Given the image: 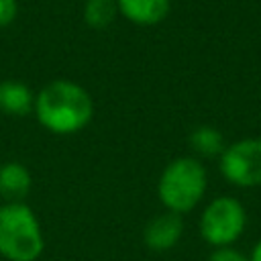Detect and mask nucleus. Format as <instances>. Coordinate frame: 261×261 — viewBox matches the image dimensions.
<instances>
[{"instance_id": "11", "label": "nucleus", "mask_w": 261, "mask_h": 261, "mask_svg": "<svg viewBox=\"0 0 261 261\" xmlns=\"http://www.w3.org/2000/svg\"><path fill=\"white\" fill-rule=\"evenodd\" d=\"M118 16L116 0H86L84 4V20L90 29L102 31L108 29Z\"/></svg>"}, {"instance_id": "14", "label": "nucleus", "mask_w": 261, "mask_h": 261, "mask_svg": "<svg viewBox=\"0 0 261 261\" xmlns=\"http://www.w3.org/2000/svg\"><path fill=\"white\" fill-rule=\"evenodd\" d=\"M249 261H261V241L253 247V251H251V257H249Z\"/></svg>"}, {"instance_id": "8", "label": "nucleus", "mask_w": 261, "mask_h": 261, "mask_svg": "<svg viewBox=\"0 0 261 261\" xmlns=\"http://www.w3.org/2000/svg\"><path fill=\"white\" fill-rule=\"evenodd\" d=\"M35 108L33 90L18 80L0 82V112L10 116H27Z\"/></svg>"}, {"instance_id": "10", "label": "nucleus", "mask_w": 261, "mask_h": 261, "mask_svg": "<svg viewBox=\"0 0 261 261\" xmlns=\"http://www.w3.org/2000/svg\"><path fill=\"white\" fill-rule=\"evenodd\" d=\"M190 147L200 157H220L224 151L222 133L212 126H198L190 135Z\"/></svg>"}, {"instance_id": "6", "label": "nucleus", "mask_w": 261, "mask_h": 261, "mask_svg": "<svg viewBox=\"0 0 261 261\" xmlns=\"http://www.w3.org/2000/svg\"><path fill=\"white\" fill-rule=\"evenodd\" d=\"M181 232H184L181 214L165 210L147 222L143 230V241L151 251H167L177 245Z\"/></svg>"}, {"instance_id": "12", "label": "nucleus", "mask_w": 261, "mask_h": 261, "mask_svg": "<svg viewBox=\"0 0 261 261\" xmlns=\"http://www.w3.org/2000/svg\"><path fill=\"white\" fill-rule=\"evenodd\" d=\"M16 14H18V2L16 0H0V29L12 24Z\"/></svg>"}, {"instance_id": "1", "label": "nucleus", "mask_w": 261, "mask_h": 261, "mask_svg": "<svg viewBox=\"0 0 261 261\" xmlns=\"http://www.w3.org/2000/svg\"><path fill=\"white\" fill-rule=\"evenodd\" d=\"M33 112L49 133L73 135L90 124L94 102L84 86L69 80H53L35 94Z\"/></svg>"}, {"instance_id": "3", "label": "nucleus", "mask_w": 261, "mask_h": 261, "mask_svg": "<svg viewBox=\"0 0 261 261\" xmlns=\"http://www.w3.org/2000/svg\"><path fill=\"white\" fill-rule=\"evenodd\" d=\"M206 169L196 157H177L165 165L157 184V196L165 210L186 214L200 204L206 192Z\"/></svg>"}, {"instance_id": "4", "label": "nucleus", "mask_w": 261, "mask_h": 261, "mask_svg": "<svg viewBox=\"0 0 261 261\" xmlns=\"http://www.w3.org/2000/svg\"><path fill=\"white\" fill-rule=\"evenodd\" d=\"M247 212L243 204L232 196L214 198L200 216V234L202 239L220 249L232 245L245 230Z\"/></svg>"}, {"instance_id": "2", "label": "nucleus", "mask_w": 261, "mask_h": 261, "mask_svg": "<svg viewBox=\"0 0 261 261\" xmlns=\"http://www.w3.org/2000/svg\"><path fill=\"white\" fill-rule=\"evenodd\" d=\"M45 249L37 214L24 202L0 206V257L6 261H37Z\"/></svg>"}, {"instance_id": "7", "label": "nucleus", "mask_w": 261, "mask_h": 261, "mask_svg": "<svg viewBox=\"0 0 261 261\" xmlns=\"http://www.w3.org/2000/svg\"><path fill=\"white\" fill-rule=\"evenodd\" d=\"M118 14L139 27L159 24L171 8V0H116Z\"/></svg>"}, {"instance_id": "13", "label": "nucleus", "mask_w": 261, "mask_h": 261, "mask_svg": "<svg viewBox=\"0 0 261 261\" xmlns=\"http://www.w3.org/2000/svg\"><path fill=\"white\" fill-rule=\"evenodd\" d=\"M208 261H249V259L243 257L239 251H234V249H230V247H220V249H216V251L210 255Z\"/></svg>"}, {"instance_id": "5", "label": "nucleus", "mask_w": 261, "mask_h": 261, "mask_svg": "<svg viewBox=\"0 0 261 261\" xmlns=\"http://www.w3.org/2000/svg\"><path fill=\"white\" fill-rule=\"evenodd\" d=\"M218 165L224 179L239 188L261 186V139H241L224 147Z\"/></svg>"}, {"instance_id": "9", "label": "nucleus", "mask_w": 261, "mask_h": 261, "mask_svg": "<svg viewBox=\"0 0 261 261\" xmlns=\"http://www.w3.org/2000/svg\"><path fill=\"white\" fill-rule=\"evenodd\" d=\"M31 171L22 163L8 161L0 165V196L6 202H22V198L31 190Z\"/></svg>"}]
</instances>
